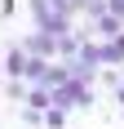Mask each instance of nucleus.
Listing matches in <instances>:
<instances>
[{"label": "nucleus", "mask_w": 124, "mask_h": 129, "mask_svg": "<svg viewBox=\"0 0 124 129\" xmlns=\"http://www.w3.org/2000/svg\"><path fill=\"white\" fill-rule=\"evenodd\" d=\"M44 125H49V129H62V125H67V111L49 107V111H44Z\"/></svg>", "instance_id": "7"}, {"label": "nucleus", "mask_w": 124, "mask_h": 129, "mask_svg": "<svg viewBox=\"0 0 124 129\" xmlns=\"http://www.w3.org/2000/svg\"><path fill=\"white\" fill-rule=\"evenodd\" d=\"M115 98H120V103H124V80H120V89H115Z\"/></svg>", "instance_id": "8"}, {"label": "nucleus", "mask_w": 124, "mask_h": 129, "mask_svg": "<svg viewBox=\"0 0 124 129\" xmlns=\"http://www.w3.org/2000/svg\"><path fill=\"white\" fill-rule=\"evenodd\" d=\"M93 27H98V36H102V40H111V36H120V31H124V22H120V18H111V13L93 18Z\"/></svg>", "instance_id": "5"}, {"label": "nucleus", "mask_w": 124, "mask_h": 129, "mask_svg": "<svg viewBox=\"0 0 124 129\" xmlns=\"http://www.w3.org/2000/svg\"><path fill=\"white\" fill-rule=\"evenodd\" d=\"M49 98H53V107L58 111H75V107H89L93 103V89L89 85H80V80H67V85H58V89H49Z\"/></svg>", "instance_id": "1"}, {"label": "nucleus", "mask_w": 124, "mask_h": 129, "mask_svg": "<svg viewBox=\"0 0 124 129\" xmlns=\"http://www.w3.org/2000/svg\"><path fill=\"white\" fill-rule=\"evenodd\" d=\"M18 49L27 53V58H40V62H58V36H44V31H36V36H27Z\"/></svg>", "instance_id": "2"}, {"label": "nucleus", "mask_w": 124, "mask_h": 129, "mask_svg": "<svg viewBox=\"0 0 124 129\" xmlns=\"http://www.w3.org/2000/svg\"><path fill=\"white\" fill-rule=\"evenodd\" d=\"M22 62H27V53H22V49H13V53H9V62H5V67H9V76L18 80V85H22Z\"/></svg>", "instance_id": "6"}, {"label": "nucleus", "mask_w": 124, "mask_h": 129, "mask_svg": "<svg viewBox=\"0 0 124 129\" xmlns=\"http://www.w3.org/2000/svg\"><path fill=\"white\" fill-rule=\"evenodd\" d=\"M53 107V98H49V89H40V85H31V89H27V116H44V111H49Z\"/></svg>", "instance_id": "4"}, {"label": "nucleus", "mask_w": 124, "mask_h": 129, "mask_svg": "<svg viewBox=\"0 0 124 129\" xmlns=\"http://www.w3.org/2000/svg\"><path fill=\"white\" fill-rule=\"evenodd\" d=\"M93 49H98V62H102V67H120V62H124V31L111 36V40H98Z\"/></svg>", "instance_id": "3"}]
</instances>
